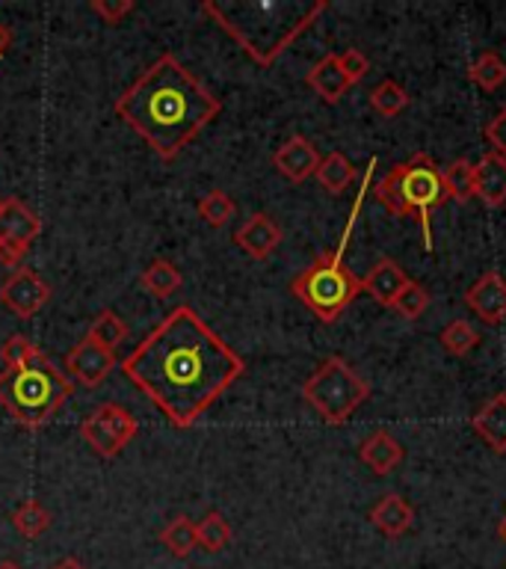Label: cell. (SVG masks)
<instances>
[{
  "label": "cell",
  "mask_w": 506,
  "mask_h": 569,
  "mask_svg": "<svg viewBox=\"0 0 506 569\" xmlns=\"http://www.w3.org/2000/svg\"><path fill=\"white\" fill-rule=\"evenodd\" d=\"M122 371L178 430H186L243 377L246 362L190 306H178L133 347Z\"/></svg>",
  "instance_id": "obj_1"
},
{
  "label": "cell",
  "mask_w": 506,
  "mask_h": 569,
  "mask_svg": "<svg viewBox=\"0 0 506 569\" xmlns=\"http://www.w3.org/2000/svg\"><path fill=\"white\" fill-rule=\"evenodd\" d=\"M220 110V98L175 53H160L115 101V116L166 160L178 158Z\"/></svg>",
  "instance_id": "obj_2"
},
{
  "label": "cell",
  "mask_w": 506,
  "mask_h": 569,
  "mask_svg": "<svg viewBox=\"0 0 506 569\" xmlns=\"http://www.w3.org/2000/svg\"><path fill=\"white\" fill-rule=\"evenodd\" d=\"M326 7V0H204L202 12L257 66H273Z\"/></svg>",
  "instance_id": "obj_3"
},
{
  "label": "cell",
  "mask_w": 506,
  "mask_h": 569,
  "mask_svg": "<svg viewBox=\"0 0 506 569\" xmlns=\"http://www.w3.org/2000/svg\"><path fill=\"white\" fill-rule=\"evenodd\" d=\"M373 167H376V158H371V163H367V172L362 178V193L355 196L353 213H350V222H346L344 234H341V243L332 252H323V256L314 258L300 276H293L291 282L293 297L323 323H335L350 309V302L362 293V279L344 264V252L346 243H350V234H353L355 217L362 211L364 196H367V187H371Z\"/></svg>",
  "instance_id": "obj_4"
},
{
  "label": "cell",
  "mask_w": 506,
  "mask_h": 569,
  "mask_svg": "<svg viewBox=\"0 0 506 569\" xmlns=\"http://www.w3.org/2000/svg\"><path fill=\"white\" fill-rule=\"evenodd\" d=\"M376 202L394 217H417L424 247L433 249V226L429 217L438 204L447 202L442 169L429 154H415L391 169L388 176H382L373 184Z\"/></svg>",
  "instance_id": "obj_5"
},
{
  "label": "cell",
  "mask_w": 506,
  "mask_h": 569,
  "mask_svg": "<svg viewBox=\"0 0 506 569\" xmlns=\"http://www.w3.org/2000/svg\"><path fill=\"white\" fill-rule=\"evenodd\" d=\"M69 398L71 380H65L42 353L21 368L0 373V407L30 430L48 425Z\"/></svg>",
  "instance_id": "obj_6"
},
{
  "label": "cell",
  "mask_w": 506,
  "mask_h": 569,
  "mask_svg": "<svg viewBox=\"0 0 506 569\" xmlns=\"http://www.w3.org/2000/svg\"><path fill=\"white\" fill-rule=\"evenodd\" d=\"M371 382L355 373L341 356H328L320 368L302 382V398L326 425L341 427L355 409L371 398Z\"/></svg>",
  "instance_id": "obj_7"
},
{
  "label": "cell",
  "mask_w": 506,
  "mask_h": 569,
  "mask_svg": "<svg viewBox=\"0 0 506 569\" xmlns=\"http://www.w3.org/2000/svg\"><path fill=\"white\" fill-rule=\"evenodd\" d=\"M80 433H83L87 445L98 457L113 460V457H119L128 448L133 436H136V418L124 407H119V403H104L92 416L83 418Z\"/></svg>",
  "instance_id": "obj_8"
},
{
  "label": "cell",
  "mask_w": 506,
  "mask_h": 569,
  "mask_svg": "<svg viewBox=\"0 0 506 569\" xmlns=\"http://www.w3.org/2000/svg\"><path fill=\"white\" fill-rule=\"evenodd\" d=\"M51 284L36 273L33 267H18L7 282L0 284V302L7 306L16 318H36L51 300Z\"/></svg>",
  "instance_id": "obj_9"
},
{
  "label": "cell",
  "mask_w": 506,
  "mask_h": 569,
  "mask_svg": "<svg viewBox=\"0 0 506 569\" xmlns=\"http://www.w3.org/2000/svg\"><path fill=\"white\" fill-rule=\"evenodd\" d=\"M65 365H69V373L80 382V386L98 389L115 368V353L113 350H104V347H98L95 341H89V338H83L80 345L71 347L69 356H65Z\"/></svg>",
  "instance_id": "obj_10"
},
{
  "label": "cell",
  "mask_w": 506,
  "mask_h": 569,
  "mask_svg": "<svg viewBox=\"0 0 506 569\" xmlns=\"http://www.w3.org/2000/svg\"><path fill=\"white\" fill-rule=\"evenodd\" d=\"M465 306L483 323H504L506 320V279L497 270H488L465 291Z\"/></svg>",
  "instance_id": "obj_11"
},
{
  "label": "cell",
  "mask_w": 506,
  "mask_h": 569,
  "mask_svg": "<svg viewBox=\"0 0 506 569\" xmlns=\"http://www.w3.org/2000/svg\"><path fill=\"white\" fill-rule=\"evenodd\" d=\"M320 160L323 158H320L317 146H314L308 137H302V133H296L291 140H284L273 154L275 169H279L287 181H293V184H302L305 178L314 176L320 167Z\"/></svg>",
  "instance_id": "obj_12"
},
{
  "label": "cell",
  "mask_w": 506,
  "mask_h": 569,
  "mask_svg": "<svg viewBox=\"0 0 506 569\" xmlns=\"http://www.w3.org/2000/svg\"><path fill=\"white\" fill-rule=\"evenodd\" d=\"M234 243L255 261H266L282 243V226L270 213L257 211L234 231Z\"/></svg>",
  "instance_id": "obj_13"
},
{
  "label": "cell",
  "mask_w": 506,
  "mask_h": 569,
  "mask_svg": "<svg viewBox=\"0 0 506 569\" xmlns=\"http://www.w3.org/2000/svg\"><path fill=\"white\" fill-rule=\"evenodd\" d=\"M42 231V220L27 208L21 199H3L0 202V240L12 243V247L30 249L36 238Z\"/></svg>",
  "instance_id": "obj_14"
},
{
  "label": "cell",
  "mask_w": 506,
  "mask_h": 569,
  "mask_svg": "<svg viewBox=\"0 0 506 569\" xmlns=\"http://www.w3.org/2000/svg\"><path fill=\"white\" fill-rule=\"evenodd\" d=\"M474 199L488 208H500L506 202V158L488 151L474 163Z\"/></svg>",
  "instance_id": "obj_15"
},
{
  "label": "cell",
  "mask_w": 506,
  "mask_h": 569,
  "mask_svg": "<svg viewBox=\"0 0 506 569\" xmlns=\"http://www.w3.org/2000/svg\"><path fill=\"white\" fill-rule=\"evenodd\" d=\"M371 522L373 528L380 533H385L388 540H399V537L412 531V525H415V507L408 505L403 496H397V492H388V496H382L380 501L371 507Z\"/></svg>",
  "instance_id": "obj_16"
},
{
  "label": "cell",
  "mask_w": 506,
  "mask_h": 569,
  "mask_svg": "<svg viewBox=\"0 0 506 569\" xmlns=\"http://www.w3.org/2000/svg\"><path fill=\"white\" fill-rule=\"evenodd\" d=\"M470 427L495 453H506V391L488 398L483 407L470 416Z\"/></svg>",
  "instance_id": "obj_17"
},
{
  "label": "cell",
  "mask_w": 506,
  "mask_h": 569,
  "mask_svg": "<svg viewBox=\"0 0 506 569\" xmlns=\"http://www.w3.org/2000/svg\"><path fill=\"white\" fill-rule=\"evenodd\" d=\"M358 457H362L364 466H367L376 478H385V475H391V471L403 462L406 448H403L388 430H376V433H371L364 439L362 448H358Z\"/></svg>",
  "instance_id": "obj_18"
},
{
  "label": "cell",
  "mask_w": 506,
  "mask_h": 569,
  "mask_svg": "<svg viewBox=\"0 0 506 569\" xmlns=\"http://www.w3.org/2000/svg\"><path fill=\"white\" fill-rule=\"evenodd\" d=\"M406 282H408V276L403 273V267H399L397 261L380 258V261L371 267V273L362 279V291L371 293L373 300L380 302V306H388L391 309Z\"/></svg>",
  "instance_id": "obj_19"
},
{
  "label": "cell",
  "mask_w": 506,
  "mask_h": 569,
  "mask_svg": "<svg viewBox=\"0 0 506 569\" xmlns=\"http://www.w3.org/2000/svg\"><path fill=\"white\" fill-rule=\"evenodd\" d=\"M305 83H308V87L320 96V101H326V104H337V101L350 92V87H353V83L346 80L344 71H341L337 53H326V57L305 74Z\"/></svg>",
  "instance_id": "obj_20"
},
{
  "label": "cell",
  "mask_w": 506,
  "mask_h": 569,
  "mask_svg": "<svg viewBox=\"0 0 506 569\" xmlns=\"http://www.w3.org/2000/svg\"><path fill=\"white\" fill-rule=\"evenodd\" d=\"M314 176H317L323 190L337 196V193H344L346 187L355 181V167L350 163V158H346L344 151H328L326 158L320 160V167Z\"/></svg>",
  "instance_id": "obj_21"
},
{
  "label": "cell",
  "mask_w": 506,
  "mask_h": 569,
  "mask_svg": "<svg viewBox=\"0 0 506 569\" xmlns=\"http://www.w3.org/2000/svg\"><path fill=\"white\" fill-rule=\"evenodd\" d=\"M140 284L151 297L166 300V297L178 293V288H181V270L172 261H166V258H154L140 273Z\"/></svg>",
  "instance_id": "obj_22"
},
{
  "label": "cell",
  "mask_w": 506,
  "mask_h": 569,
  "mask_svg": "<svg viewBox=\"0 0 506 569\" xmlns=\"http://www.w3.org/2000/svg\"><path fill=\"white\" fill-rule=\"evenodd\" d=\"M160 542L166 546V551H172L175 558H190V551L199 549V540H195V522L190 516H175L169 519L166 528L160 531Z\"/></svg>",
  "instance_id": "obj_23"
},
{
  "label": "cell",
  "mask_w": 506,
  "mask_h": 569,
  "mask_svg": "<svg viewBox=\"0 0 506 569\" xmlns=\"http://www.w3.org/2000/svg\"><path fill=\"white\" fill-rule=\"evenodd\" d=\"M195 540H199V549H204L208 555H220V551L231 542L229 519H225L220 510L204 513L202 522H195Z\"/></svg>",
  "instance_id": "obj_24"
},
{
  "label": "cell",
  "mask_w": 506,
  "mask_h": 569,
  "mask_svg": "<svg viewBox=\"0 0 506 569\" xmlns=\"http://www.w3.org/2000/svg\"><path fill=\"white\" fill-rule=\"evenodd\" d=\"M9 522H12V528H16L24 540H36V537H42V533L51 528L53 516L51 510H44L36 498H27L24 505L18 507L16 513H12Z\"/></svg>",
  "instance_id": "obj_25"
},
{
  "label": "cell",
  "mask_w": 506,
  "mask_h": 569,
  "mask_svg": "<svg viewBox=\"0 0 506 569\" xmlns=\"http://www.w3.org/2000/svg\"><path fill=\"white\" fill-rule=\"evenodd\" d=\"M468 78H470V83H477L479 89L495 92L497 87H504L506 83V62L500 60V53H495V51L479 53L477 60L470 62Z\"/></svg>",
  "instance_id": "obj_26"
},
{
  "label": "cell",
  "mask_w": 506,
  "mask_h": 569,
  "mask_svg": "<svg viewBox=\"0 0 506 569\" xmlns=\"http://www.w3.org/2000/svg\"><path fill=\"white\" fill-rule=\"evenodd\" d=\"M124 336H128V323H124L115 311H101L95 320H92V327H89L87 338L89 341H95L98 347H104V350H113L122 345Z\"/></svg>",
  "instance_id": "obj_27"
},
{
  "label": "cell",
  "mask_w": 506,
  "mask_h": 569,
  "mask_svg": "<svg viewBox=\"0 0 506 569\" xmlns=\"http://www.w3.org/2000/svg\"><path fill=\"white\" fill-rule=\"evenodd\" d=\"M371 107L385 119H394L408 107V92L399 87L397 80H382L371 89Z\"/></svg>",
  "instance_id": "obj_28"
},
{
  "label": "cell",
  "mask_w": 506,
  "mask_h": 569,
  "mask_svg": "<svg viewBox=\"0 0 506 569\" xmlns=\"http://www.w3.org/2000/svg\"><path fill=\"white\" fill-rule=\"evenodd\" d=\"M444 190H447V199H456V202H468L474 199V163L468 160H453L451 167L442 169Z\"/></svg>",
  "instance_id": "obj_29"
},
{
  "label": "cell",
  "mask_w": 506,
  "mask_h": 569,
  "mask_svg": "<svg viewBox=\"0 0 506 569\" xmlns=\"http://www.w3.org/2000/svg\"><path fill=\"white\" fill-rule=\"evenodd\" d=\"M442 347L447 350V353L453 356H468L474 347L479 345V332L474 323H468V320H451L447 327L442 329Z\"/></svg>",
  "instance_id": "obj_30"
},
{
  "label": "cell",
  "mask_w": 506,
  "mask_h": 569,
  "mask_svg": "<svg viewBox=\"0 0 506 569\" xmlns=\"http://www.w3.org/2000/svg\"><path fill=\"white\" fill-rule=\"evenodd\" d=\"M234 211H237V204H234V199H231L225 190H211V193H204L202 199H199V217H202L211 229H222V226L234 217Z\"/></svg>",
  "instance_id": "obj_31"
},
{
  "label": "cell",
  "mask_w": 506,
  "mask_h": 569,
  "mask_svg": "<svg viewBox=\"0 0 506 569\" xmlns=\"http://www.w3.org/2000/svg\"><path fill=\"white\" fill-rule=\"evenodd\" d=\"M391 309H397L406 320H421L424 318V311L429 309V293H426L424 284L408 279V282L403 284V291L397 293V300H394Z\"/></svg>",
  "instance_id": "obj_32"
},
{
  "label": "cell",
  "mask_w": 506,
  "mask_h": 569,
  "mask_svg": "<svg viewBox=\"0 0 506 569\" xmlns=\"http://www.w3.org/2000/svg\"><path fill=\"white\" fill-rule=\"evenodd\" d=\"M39 356V347L33 345V341H27L24 336H12L3 341V347H0V359L7 362V368H21V365H27L30 359H36Z\"/></svg>",
  "instance_id": "obj_33"
},
{
  "label": "cell",
  "mask_w": 506,
  "mask_h": 569,
  "mask_svg": "<svg viewBox=\"0 0 506 569\" xmlns=\"http://www.w3.org/2000/svg\"><path fill=\"white\" fill-rule=\"evenodd\" d=\"M89 12H95L110 27L122 24V18L133 12V0H89Z\"/></svg>",
  "instance_id": "obj_34"
},
{
  "label": "cell",
  "mask_w": 506,
  "mask_h": 569,
  "mask_svg": "<svg viewBox=\"0 0 506 569\" xmlns=\"http://www.w3.org/2000/svg\"><path fill=\"white\" fill-rule=\"evenodd\" d=\"M337 62H341V71H344L350 83H358L371 71V60L358 48H346L344 53H337Z\"/></svg>",
  "instance_id": "obj_35"
},
{
  "label": "cell",
  "mask_w": 506,
  "mask_h": 569,
  "mask_svg": "<svg viewBox=\"0 0 506 569\" xmlns=\"http://www.w3.org/2000/svg\"><path fill=\"white\" fill-rule=\"evenodd\" d=\"M486 140L492 142L495 154L506 158V107H500L495 113V119L486 124Z\"/></svg>",
  "instance_id": "obj_36"
},
{
  "label": "cell",
  "mask_w": 506,
  "mask_h": 569,
  "mask_svg": "<svg viewBox=\"0 0 506 569\" xmlns=\"http://www.w3.org/2000/svg\"><path fill=\"white\" fill-rule=\"evenodd\" d=\"M9 42H12V36H9V30L3 24H0V60L7 57L9 51Z\"/></svg>",
  "instance_id": "obj_37"
},
{
  "label": "cell",
  "mask_w": 506,
  "mask_h": 569,
  "mask_svg": "<svg viewBox=\"0 0 506 569\" xmlns=\"http://www.w3.org/2000/svg\"><path fill=\"white\" fill-rule=\"evenodd\" d=\"M53 569H87V567H83V563H80L78 558H62L60 563H57V567H53Z\"/></svg>",
  "instance_id": "obj_38"
},
{
  "label": "cell",
  "mask_w": 506,
  "mask_h": 569,
  "mask_svg": "<svg viewBox=\"0 0 506 569\" xmlns=\"http://www.w3.org/2000/svg\"><path fill=\"white\" fill-rule=\"evenodd\" d=\"M0 569H21L16 560H0Z\"/></svg>",
  "instance_id": "obj_39"
},
{
  "label": "cell",
  "mask_w": 506,
  "mask_h": 569,
  "mask_svg": "<svg viewBox=\"0 0 506 569\" xmlns=\"http://www.w3.org/2000/svg\"><path fill=\"white\" fill-rule=\"evenodd\" d=\"M497 533H500V540L506 542V519H504V522H500V531H497Z\"/></svg>",
  "instance_id": "obj_40"
}]
</instances>
